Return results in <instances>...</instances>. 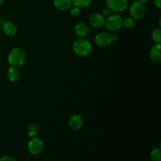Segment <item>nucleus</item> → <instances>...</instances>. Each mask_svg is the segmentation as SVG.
<instances>
[{
  "mask_svg": "<svg viewBox=\"0 0 161 161\" xmlns=\"http://www.w3.org/2000/svg\"><path fill=\"white\" fill-rule=\"evenodd\" d=\"M27 55L25 50L20 47H14L8 54V63L9 65L15 68H20L26 61Z\"/></svg>",
  "mask_w": 161,
  "mask_h": 161,
  "instance_id": "nucleus-1",
  "label": "nucleus"
},
{
  "mask_svg": "<svg viewBox=\"0 0 161 161\" xmlns=\"http://www.w3.org/2000/svg\"><path fill=\"white\" fill-rule=\"evenodd\" d=\"M72 50L78 57L85 58L91 53L92 45L85 38H78L72 43Z\"/></svg>",
  "mask_w": 161,
  "mask_h": 161,
  "instance_id": "nucleus-2",
  "label": "nucleus"
},
{
  "mask_svg": "<svg viewBox=\"0 0 161 161\" xmlns=\"http://www.w3.org/2000/svg\"><path fill=\"white\" fill-rule=\"evenodd\" d=\"M123 20L124 18L119 14H111L105 18V25L106 29L109 31H116L121 29L123 27Z\"/></svg>",
  "mask_w": 161,
  "mask_h": 161,
  "instance_id": "nucleus-3",
  "label": "nucleus"
},
{
  "mask_svg": "<svg viewBox=\"0 0 161 161\" xmlns=\"http://www.w3.org/2000/svg\"><path fill=\"white\" fill-rule=\"evenodd\" d=\"M129 14L130 17H133L135 20H138L143 17L146 14V6L144 3L139 0L134 1L129 7Z\"/></svg>",
  "mask_w": 161,
  "mask_h": 161,
  "instance_id": "nucleus-4",
  "label": "nucleus"
},
{
  "mask_svg": "<svg viewBox=\"0 0 161 161\" xmlns=\"http://www.w3.org/2000/svg\"><path fill=\"white\" fill-rule=\"evenodd\" d=\"M43 141L38 137L31 138L27 145V149L28 153L33 156H37L40 154L43 150Z\"/></svg>",
  "mask_w": 161,
  "mask_h": 161,
  "instance_id": "nucleus-5",
  "label": "nucleus"
},
{
  "mask_svg": "<svg viewBox=\"0 0 161 161\" xmlns=\"http://www.w3.org/2000/svg\"><path fill=\"white\" fill-rule=\"evenodd\" d=\"M106 8L116 14L124 12L128 7V0H106Z\"/></svg>",
  "mask_w": 161,
  "mask_h": 161,
  "instance_id": "nucleus-6",
  "label": "nucleus"
},
{
  "mask_svg": "<svg viewBox=\"0 0 161 161\" xmlns=\"http://www.w3.org/2000/svg\"><path fill=\"white\" fill-rule=\"evenodd\" d=\"M94 42L99 47H107L113 42L112 36L109 32L102 31L94 37Z\"/></svg>",
  "mask_w": 161,
  "mask_h": 161,
  "instance_id": "nucleus-7",
  "label": "nucleus"
},
{
  "mask_svg": "<svg viewBox=\"0 0 161 161\" xmlns=\"http://www.w3.org/2000/svg\"><path fill=\"white\" fill-rule=\"evenodd\" d=\"M105 18L101 13H93L89 17V24L94 28H102L105 25Z\"/></svg>",
  "mask_w": 161,
  "mask_h": 161,
  "instance_id": "nucleus-8",
  "label": "nucleus"
},
{
  "mask_svg": "<svg viewBox=\"0 0 161 161\" xmlns=\"http://www.w3.org/2000/svg\"><path fill=\"white\" fill-rule=\"evenodd\" d=\"M83 119L80 114H74L69 118V126L72 130H79L83 127Z\"/></svg>",
  "mask_w": 161,
  "mask_h": 161,
  "instance_id": "nucleus-9",
  "label": "nucleus"
},
{
  "mask_svg": "<svg viewBox=\"0 0 161 161\" xmlns=\"http://www.w3.org/2000/svg\"><path fill=\"white\" fill-rule=\"evenodd\" d=\"M89 31L88 25L83 21L76 23V25L74 27V31L78 38H86V36H87L89 34Z\"/></svg>",
  "mask_w": 161,
  "mask_h": 161,
  "instance_id": "nucleus-10",
  "label": "nucleus"
},
{
  "mask_svg": "<svg viewBox=\"0 0 161 161\" xmlns=\"http://www.w3.org/2000/svg\"><path fill=\"white\" fill-rule=\"evenodd\" d=\"M3 31L6 36H14L17 32V27L14 22L6 21L3 25Z\"/></svg>",
  "mask_w": 161,
  "mask_h": 161,
  "instance_id": "nucleus-11",
  "label": "nucleus"
},
{
  "mask_svg": "<svg viewBox=\"0 0 161 161\" xmlns=\"http://www.w3.org/2000/svg\"><path fill=\"white\" fill-rule=\"evenodd\" d=\"M161 46L160 43H155L149 50V56L153 61L157 63L161 62Z\"/></svg>",
  "mask_w": 161,
  "mask_h": 161,
  "instance_id": "nucleus-12",
  "label": "nucleus"
},
{
  "mask_svg": "<svg viewBox=\"0 0 161 161\" xmlns=\"http://www.w3.org/2000/svg\"><path fill=\"white\" fill-rule=\"evenodd\" d=\"M6 77L11 83H17L20 78V74L17 68L9 66L6 71Z\"/></svg>",
  "mask_w": 161,
  "mask_h": 161,
  "instance_id": "nucleus-13",
  "label": "nucleus"
},
{
  "mask_svg": "<svg viewBox=\"0 0 161 161\" xmlns=\"http://www.w3.org/2000/svg\"><path fill=\"white\" fill-rule=\"evenodd\" d=\"M53 4L57 9L60 11H66L72 6L71 0H53Z\"/></svg>",
  "mask_w": 161,
  "mask_h": 161,
  "instance_id": "nucleus-14",
  "label": "nucleus"
},
{
  "mask_svg": "<svg viewBox=\"0 0 161 161\" xmlns=\"http://www.w3.org/2000/svg\"><path fill=\"white\" fill-rule=\"evenodd\" d=\"M27 135L30 137V138H35L37 137L39 133V127L36 124H31L27 127Z\"/></svg>",
  "mask_w": 161,
  "mask_h": 161,
  "instance_id": "nucleus-15",
  "label": "nucleus"
},
{
  "mask_svg": "<svg viewBox=\"0 0 161 161\" xmlns=\"http://www.w3.org/2000/svg\"><path fill=\"white\" fill-rule=\"evenodd\" d=\"M136 20H135V19H134L131 17H126L123 20V27L127 28V29H132V28H134L136 26Z\"/></svg>",
  "mask_w": 161,
  "mask_h": 161,
  "instance_id": "nucleus-16",
  "label": "nucleus"
},
{
  "mask_svg": "<svg viewBox=\"0 0 161 161\" xmlns=\"http://www.w3.org/2000/svg\"><path fill=\"white\" fill-rule=\"evenodd\" d=\"M151 37L153 42H155L156 43H160L161 42V28L160 27L158 28H155L152 31L151 33Z\"/></svg>",
  "mask_w": 161,
  "mask_h": 161,
  "instance_id": "nucleus-17",
  "label": "nucleus"
},
{
  "mask_svg": "<svg viewBox=\"0 0 161 161\" xmlns=\"http://www.w3.org/2000/svg\"><path fill=\"white\" fill-rule=\"evenodd\" d=\"M73 6H78L80 8H85L89 6L92 3V0H71Z\"/></svg>",
  "mask_w": 161,
  "mask_h": 161,
  "instance_id": "nucleus-18",
  "label": "nucleus"
},
{
  "mask_svg": "<svg viewBox=\"0 0 161 161\" xmlns=\"http://www.w3.org/2000/svg\"><path fill=\"white\" fill-rule=\"evenodd\" d=\"M151 160L153 161H161V149L160 147L153 149L150 153Z\"/></svg>",
  "mask_w": 161,
  "mask_h": 161,
  "instance_id": "nucleus-19",
  "label": "nucleus"
},
{
  "mask_svg": "<svg viewBox=\"0 0 161 161\" xmlns=\"http://www.w3.org/2000/svg\"><path fill=\"white\" fill-rule=\"evenodd\" d=\"M69 9H70L71 16H72L74 17H79L80 15V14H81V8L78 7V6H71Z\"/></svg>",
  "mask_w": 161,
  "mask_h": 161,
  "instance_id": "nucleus-20",
  "label": "nucleus"
},
{
  "mask_svg": "<svg viewBox=\"0 0 161 161\" xmlns=\"http://www.w3.org/2000/svg\"><path fill=\"white\" fill-rule=\"evenodd\" d=\"M0 161H17V160L14 157H12V156L6 155L0 157Z\"/></svg>",
  "mask_w": 161,
  "mask_h": 161,
  "instance_id": "nucleus-21",
  "label": "nucleus"
},
{
  "mask_svg": "<svg viewBox=\"0 0 161 161\" xmlns=\"http://www.w3.org/2000/svg\"><path fill=\"white\" fill-rule=\"evenodd\" d=\"M102 14L104 16V17H105V18H106V17H108V16L111 15L112 11L110 10V9H108V8H105V9H104L103 10H102Z\"/></svg>",
  "mask_w": 161,
  "mask_h": 161,
  "instance_id": "nucleus-22",
  "label": "nucleus"
},
{
  "mask_svg": "<svg viewBox=\"0 0 161 161\" xmlns=\"http://www.w3.org/2000/svg\"><path fill=\"white\" fill-rule=\"evenodd\" d=\"M154 5L158 9H161V0H154Z\"/></svg>",
  "mask_w": 161,
  "mask_h": 161,
  "instance_id": "nucleus-23",
  "label": "nucleus"
},
{
  "mask_svg": "<svg viewBox=\"0 0 161 161\" xmlns=\"http://www.w3.org/2000/svg\"><path fill=\"white\" fill-rule=\"evenodd\" d=\"M112 36V40L113 42H116V41L118 40V36L116 34H111Z\"/></svg>",
  "mask_w": 161,
  "mask_h": 161,
  "instance_id": "nucleus-24",
  "label": "nucleus"
},
{
  "mask_svg": "<svg viewBox=\"0 0 161 161\" xmlns=\"http://www.w3.org/2000/svg\"><path fill=\"white\" fill-rule=\"evenodd\" d=\"M139 1H141V2H142V3H146V2L147 1H149V0H139Z\"/></svg>",
  "mask_w": 161,
  "mask_h": 161,
  "instance_id": "nucleus-25",
  "label": "nucleus"
},
{
  "mask_svg": "<svg viewBox=\"0 0 161 161\" xmlns=\"http://www.w3.org/2000/svg\"><path fill=\"white\" fill-rule=\"evenodd\" d=\"M3 1H4V0H0V6H1V5H2V4H3Z\"/></svg>",
  "mask_w": 161,
  "mask_h": 161,
  "instance_id": "nucleus-26",
  "label": "nucleus"
}]
</instances>
